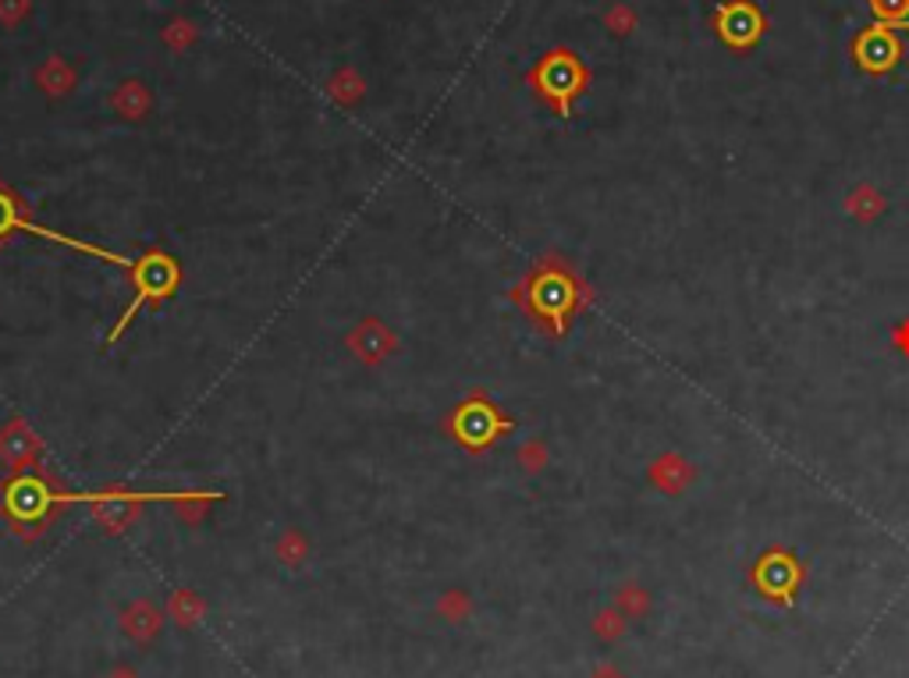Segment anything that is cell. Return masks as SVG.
Returning a JSON list of instances; mask_svg holds the SVG:
<instances>
[{"label":"cell","mask_w":909,"mask_h":678,"mask_svg":"<svg viewBox=\"0 0 909 678\" xmlns=\"http://www.w3.org/2000/svg\"><path fill=\"white\" fill-rule=\"evenodd\" d=\"M61 486L47 473H19L0 483V515L11 522V529L33 537L39 526L54 519V512L61 508Z\"/></svg>","instance_id":"cell-1"},{"label":"cell","mask_w":909,"mask_h":678,"mask_svg":"<svg viewBox=\"0 0 909 678\" xmlns=\"http://www.w3.org/2000/svg\"><path fill=\"white\" fill-rule=\"evenodd\" d=\"M131 277V288H136V295H131V302L122 309V317H117V323L111 327L107 334V345H114L117 337L125 334V327L131 320H136V313L142 306H160V302H168L174 291H179L182 285V267H179V260L168 256V253H160V249H146L142 256H136V267L128 271Z\"/></svg>","instance_id":"cell-2"},{"label":"cell","mask_w":909,"mask_h":678,"mask_svg":"<svg viewBox=\"0 0 909 678\" xmlns=\"http://www.w3.org/2000/svg\"><path fill=\"white\" fill-rule=\"evenodd\" d=\"M511 299H516L526 313L533 320L548 323L554 334H562L568 327V317L572 309H576V281L562 271V267H540L537 274H530L526 281L511 291Z\"/></svg>","instance_id":"cell-3"},{"label":"cell","mask_w":909,"mask_h":678,"mask_svg":"<svg viewBox=\"0 0 909 678\" xmlns=\"http://www.w3.org/2000/svg\"><path fill=\"white\" fill-rule=\"evenodd\" d=\"M14 231L36 234V239H47V242H57V245H68V249H76V253H82V256H93V260L111 263V267H122V271L136 267V256H122V253H114V249L82 242V239H71V234H61V231H54V228H39L36 220L25 214L19 193H11L8 185H0V245H4L8 234H14Z\"/></svg>","instance_id":"cell-4"},{"label":"cell","mask_w":909,"mask_h":678,"mask_svg":"<svg viewBox=\"0 0 909 678\" xmlns=\"http://www.w3.org/2000/svg\"><path fill=\"white\" fill-rule=\"evenodd\" d=\"M508 420L497 412L487 398H465V402L445 420V430L469 451H487L502 434H508Z\"/></svg>","instance_id":"cell-5"},{"label":"cell","mask_w":909,"mask_h":678,"mask_svg":"<svg viewBox=\"0 0 909 678\" xmlns=\"http://www.w3.org/2000/svg\"><path fill=\"white\" fill-rule=\"evenodd\" d=\"M537 82H540V90H544L551 100H559L562 107H565V100L576 93V85H579V68H576L572 57L554 54L551 61H544V68L537 71Z\"/></svg>","instance_id":"cell-6"}]
</instances>
